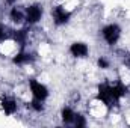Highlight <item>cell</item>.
<instances>
[{"label": "cell", "instance_id": "6da1fadb", "mask_svg": "<svg viewBox=\"0 0 130 128\" xmlns=\"http://www.w3.org/2000/svg\"><path fill=\"white\" fill-rule=\"evenodd\" d=\"M129 95V86L121 80L117 81H103L97 86L95 99L101 102L107 110L117 107L126 96Z\"/></svg>", "mask_w": 130, "mask_h": 128}, {"label": "cell", "instance_id": "7a4b0ae2", "mask_svg": "<svg viewBox=\"0 0 130 128\" xmlns=\"http://www.w3.org/2000/svg\"><path fill=\"white\" fill-rule=\"evenodd\" d=\"M121 33H123V30H121L120 24H117V23H109V24H106V26L101 27L100 36L103 38V41H104L106 45L113 47V45H117V44L120 42Z\"/></svg>", "mask_w": 130, "mask_h": 128}, {"label": "cell", "instance_id": "3957f363", "mask_svg": "<svg viewBox=\"0 0 130 128\" xmlns=\"http://www.w3.org/2000/svg\"><path fill=\"white\" fill-rule=\"evenodd\" d=\"M44 17V6L41 3H30L24 8V23L26 26H35L38 24Z\"/></svg>", "mask_w": 130, "mask_h": 128}, {"label": "cell", "instance_id": "277c9868", "mask_svg": "<svg viewBox=\"0 0 130 128\" xmlns=\"http://www.w3.org/2000/svg\"><path fill=\"white\" fill-rule=\"evenodd\" d=\"M50 14H52V21H53V24L56 27L67 26L71 21V17H73L71 11L67 6H64V5H55L52 8V12Z\"/></svg>", "mask_w": 130, "mask_h": 128}, {"label": "cell", "instance_id": "5b68a950", "mask_svg": "<svg viewBox=\"0 0 130 128\" xmlns=\"http://www.w3.org/2000/svg\"><path fill=\"white\" fill-rule=\"evenodd\" d=\"M27 84H29V91H30L32 98L39 99V101H44V102L47 101V98L50 96V92H48V88L44 83H41L36 78H29Z\"/></svg>", "mask_w": 130, "mask_h": 128}, {"label": "cell", "instance_id": "8992f818", "mask_svg": "<svg viewBox=\"0 0 130 128\" xmlns=\"http://www.w3.org/2000/svg\"><path fill=\"white\" fill-rule=\"evenodd\" d=\"M11 57H12V63L17 65V66H26V65H30V63H33L35 59H36L35 53L29 51V50H26V48H20V50H17Z\"/></svg>", "mask_w": 130, "mask_h": 128}, {"label": "cell", "instance_id": "52a82bcc", "mask_svg": "<svg viewBox=\"0 0 130 128\" xmlns=\"http://www.w3.org/2000/svg\"><path fill=\"white\" fill-rule=\"evenodd\" d=\"M0 109L6 116H12L18 112V101L15 99V96L3 94L0 96Z\"/></svg>", "mask_w": 130, "mask_h": 128}, {"label": "cell", "instance_id": "ba28073f", "mask_svg": "<svg viewBox=\"0 0 130 128\" xmlns=\"http://www.w3.org/2000/svg\"><path fill=\"white\" fill-rule=\"evenodd\" d=\"M68 53L74 59H86L89 56V45L83 41H74L68 47Z\"/></svg>", "mask_w": 130, "mask_h": 128}, {"label": "cell", "instance_id": "9c48e42d", "mask_svg": "<svg viewBox=\"0 0 130 128\" xmlns=\"http://www.w3.org/2000/svg\"><path fill=\"white\" fill-rule=\"evenodd\" d=\"M29 36H30L29 27H20V29H14V30L11 32V39L17 44L18 50L27 47V44H29Z\"/></svg>", "mask_w": 130, "mask_h": 128}, {"label": "cell", "instance_id": "30bf717a", "mask_svg": "<svg viewBox=\"0 0 130 128\" xmlns=\"http://www.w3.org/2000/svg\"><path fill=\"white\" fill-rule=\"evenodd\" d=\"M8 18L12 24L15 26H20L24 23V8L23 6H18V5H14L11 6L9 9V14H8Z\"/></svg>", "mask_w": 130, "mask_h": 128}, {"label": "cell", "instance_id": "8fae6325", "mask_svg": "<svg viewBox=\"0 0 130 128\" xmlns=\"http://www.w3.org/2000/svg\"><path fill=\"white\" fill-rule=\"evenodd\" d=\"M74 116H76V110L71 105H65L61 110V121L64 125H73L74 122Z\"/></svg>", "mask_w": 130, "mask_h": 128}, {"label": "cell", "instance_id": "7c38bea8", "mask_svg": "<svg viewBox=\"0 0 130 128\" xmlns=\"http://www.w3.org/2000/svg\"><path fill=\"white\" fill-rule=\"evenodd\" d=\"M27 107H29L32 112H35V113H42V112H44V101H39V99L32 98L30 102H27Z\"/></svg>", "mask_w": 130, "mask_h": 128}, {"label": "cell", "instance_id": "4fadbf2b", "mask_svg": "<svg viewBox=\"0 0 130 128\" xmlns=\"http://www.w3.org/2000/svg\"><path fill=\"white\" fill-rule=\"evenodd\" d=\"M86 125H88L86 116H83L82 113H77V112H76V116H74V122H73V127H76V128H85Z\"/></svg>", "mask_w": 130, "mask_h": 128}, {"label": "cell", "instance_id": "5bb4252c", "mask_svg": "<svg viewBox=\"0 0 130 128\" xmlns=\"http://www.w3.org/2000/svg\"><path fill=\"white\" fill-rule=\"evenodd\" d=\"M11 32H12V30H11L6 24H2V23H0V42L9 39V38H11Z\"/></svg>", "mask_w": 130, "mask_h": 128}, {"label": "cell", "instance_id": "9a60e30c", "mask_svg": "<svg viewBox=\"0 0 130 128\" xmlns=\"http://www.w3.org/2000/svg\"><path fill=\"white\" fill-rule=\"evenodd\" d=\"M97 68H100V69H109V68H110V60H109L106 56H98Z\"/></svg>", "mask_w": 130, "mask_h": 128}, {"label": "cell", "instance_id": "2e32d148", "mask_svg": "<svg viewBox=\"0 0 130 128\" xmlns=\"http://www.w3.org/2000/svg\"><path fill=\"white\" fill-rule=\"evenodd\" d=\"M123 63H124V66H126V68L130 71V54L124 56V60H123Z\"/></svg>", "mask_w": 130, "mask_h": 128}, {"label": "cell", "instance_id": "e0dca14e", "mask_svg": "<svg viewBox=\"0 0 130 128\" xmlns=\"http://www.w3.org/2000/svg\"><path fill=\"white\" fill-rule=\"evenodd\" d=\"M3 2H5V5H8V6H14V5L18 3V0H3Z\"/></svg>", "mask_w": 130, "mask_h": 128}]
</instances>
